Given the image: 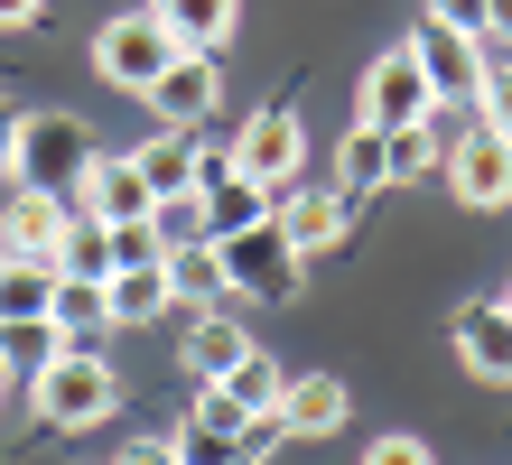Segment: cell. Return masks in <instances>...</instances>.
<instances>
[{"label":"cell","instance_id":"cell-1","mask_svg":"<svg viewBox=\"0 0 512 465\" xmlns=\"http://www.w3.org/2000/svg\"><path fill=\"white\" fill-rule=\"evenodd\" d=\"M28 410H38V428H103L122 410V372L94 345H66L47 372H28Z\"/></svg>","mask_w":512,"mask_h":465},{"label":"cell","instance_id":"cell-2","mask_svg":"<svg viewBox=\"0 0 512 465\" xmlns=\"http://www.w3.org/2000/svg\"><path fill=\"white\" fill-rule=\"evenodd\" d=\"M94 121L84 112H19V140H10V177L38 186V196H75L84 168H94Z\"/></svg>","mask_w":512,"mask_h":465},{"label":"cell","instance_id":"cell-3","mask_svg":"<svg viewBox=\"0 0 512 465\" xmlns=\"http://www.w3.org/2000/svg\"><path fill=\"white\" fill-rule=\"evenodd\" d=\"M215 261H224V298H298V279H308V261L280 233V214L215 233Z\"/></svg>","mask_w":512,"mask_h":465},{"label":"cell","instance_id":"cell-4","mask_svg":"<svg viewBox=\"0 0 512 465\" xmlns=\"http://www.w3.org/2000/svg\"><path fill=\"white\" fill-rule=\"evenodd\" d=\"M429 112H447V103H438V84L419 75V56L410 47H382L373 66H364L354 121H364V131H410V121H429Z\"/></svg>","mask_w":512,"mask_h":465},{"label":"cell","instance_id":"cell-5","mask_svg":"<svg viewBox=\"0 0 512 465\" xmlns=\"http://www.w3.org/2000/svg\"><path fill=\"white\" fill-rule=\"evenodd\" d=\"M401 47L419 56V75L438 84V103H475V84H485V66H494V47L475 38V28L438 19V10H419V28H410Z\"/></svg>","mask_w":512,"mask_h":465},{"label":"cell","instance_id":"cell-6","mask_svg":"<svg viewBox=\"0 0 512 465\" xmlns=\"http://www.w3.org/2000/svg\"><path fill=\"white\" fill-rule=\"evenodd\" d=\"M168 56H177V38L159 28V10H122V19H103V28H94V75H103V84H122V93H149Z\"/></svg>","mask_w":512,"mask_h":465},{"label":"cell","instance_id":"cell-7","mask_svg":"<svg viewBox=\"0 0 512 465\" xmlns=\"http://www.w3.org/2000/svg\"><path fill=\"white\" fill-rule=\"evenodd\" d=\"M233 168H243L252 186H270V196H289V186H298V168H308V121H298L289 103L252 112L243 131H233Z\"/></svg>","mask_w":512,"mask_h":465},{"label":"cell","instance_id":"cell-8","mask_svg":"<svg viewBox=\"0 0 512 465\" xmlns=\"http://www.w3.org/2000/svg\"><path fill=\"white\" fill-rule=\"evenodd\" d=\"M140 103L159 112V131H205V121H215V103H224V75H215V56L177 47L168 66H159V84L140 93Z\"/></svg>","mask_w":512,"mask_h":465},{"label":"cell","instance_id":"cell-9","mask_svg":"<svg viewBox=\"0 0 512 465\" xmlns=\"http://www.w3.org/2000/svg\"><path fill=\"white\" fill-rule=\"evenodd\" d=\"M447 186H457V205H475V214H494V205H512V140L503 131H457V149H447Z\"/></svg>","mask_w":512,"mask_h":465},{"label":"cell","instance_id":"cell-10","mask_svg":"<svg viewBox=\"0 0 512 465\" xmlns=\"http://www.w3.org/2000/svg\"><path fill=\"white\" fill-rule=\"evenodd\" d=\"M66 205H75V214H94V224H149V205H159V196H149V177H140L131 149H103Z\"/></svg>","mask_w":512,"mask_h":465},{"label":"cell","instance_id":"cell-11","mask_svg":"<svg viewBox=\"0 0 512 465\" xmlns=\"http://www.w3.org/2000/svg\"><path fill=\"white\" fill-rule=\"evenodd\" d=\"M447 345L475 382H512V307L503 298H466L457 317H447Z\"/></svg>","mask_w":512,"mask_h":465},{"label":"cell","instance_id":"cell-12","mask_svg":"<svg viewBox=\"0 0 512 465\" xmlns=\"http://www.w3.org/2000/svg\"><path fill=\"white\" fill-rule=\"evenodd\" d=\"M75 233V205L66 196H38V186H19L10 205H0V252L10 261H56Z\"/></svg>","mask_w":512,"mask_h":465},{"label":"cell","instance_id":"cell-13","mask_svg":"<svg viewBox=\"0 0 512 465\" xmlns=\"http://www.w3.org/2000/svg\"><path fill=\"white\" fill-rule=\"evenodd\" d=\"M270 214H280V233H289V252H298V261L336 252V242H345V224H354V205L336 196V186H289V196L270 205Z\"/></svg>","mask_w":512,"mask_h":465},{"label":"cell","instance_id":"cell-14","mask_svg":"<svg viewBox=\"0 0 512 465\" xmlns=\"http://www.w3.org/2000/svg\"><path fill=\"white\" fill-rule=\"evenodd\" d=\"M345 382L336 372H289V391H280V428L289 438H326V428H345Z\"/></svg>","mask_w":512,"mask_h":465},{"label":"cell","instance_id":"cell-15","mask_svg":"<svg viewBox=\"0 0 512 465\" xmlns=\"http://www.w3.org/2000/svg\"><path fill=\"white\" fill-rule=\"evenodd\" d=\"M103 298H112V326H149L177 307V279H168V261H131V270L103 279Z\"/></svg>","mask_w":512,"mask_h":465},{"label":"cell","instance_id":"cell-16","mask_svg":"<svg viewBox=\"0 0 512 465\" xmlns=\"http://www.w3.org/2000/svg\"><path fill=\"white\" fill-rule=\"evenodd\" d=\"M149 10H159V28L177 47H196V56H215L233 28H243V0H149Z\"/></svg>","mask_w":512,"mask_h":465},{"label":"cell","instance_id":"cell-17","mask_svg":"<svg viewBox=\"0 0 512 465\" xmlns=\"http://www.w3.org/2000/svg\"><path fill=\"white\" fill-rule=\"evenodd\" d=\"M447 121L429 112V121H410V131H382V186H410V177H429V168H447Z\"/></svg>","mask_w":512,"mask_h":465},{"label":"cell","instance_id":"cell-18","mask_svg":"<svg viewBox=\"0 0 512 465\" xmlns=\"http://www.w3.org/2000/svg\"><path fill=\"white\" fill-rule=\"evenodd\" d=\"M177 354H187L196 382H224V372L252 354V335H243V317H215V307H205V317L187 326V345H177Z\"/></svg>","mask_w":512,"mask_h":465},{"label":"cell","instance_id":"cell-19","mask_svg":"<svg viewBox=\"0 0 512 465\" xmlns=\"http://www.w3.org/2000/svg\"><path fill=\"white\" fill-rule=\"evenodd\" d=\"M47 326L66 335V345H103V326H112V298H103V279H56V298H47Z\"/></svg>","mask_w":512,"mask_h":465},{"label":"cell","instance_id":"cell-20","mask_svg":"<svg viewBox=\"0 0 512 465\" xmlns=\"http://www.w3.org/2000/svg\"><path fill=\"white\" fill-rule=\"evenodd\" d=\"M131 159H140V177H149V196H196V159H205L196 131H159V140H140Z\"/></svg>","mask_w":512,"mask_h":465},{"label":"cell","instance_id":"cell-21","mask_svg":"<svg viewBox=\"0 0 512 465\" xmlns=\"http://www.w3.org/2000/svg\"><path fill=\"white\" fill-rule=\"evenodd\" d=\"M56 261H10L0 252V326H19V317H47V298H56Z\"/></svg>","mask_w":512,"mask_h":465},{"label":"cell","instance_id":"cell-22","mask_svg":"<svg viewBox=\"0 0 512 465\" xmlns=\"http://www.w3.org/2000/svg\"><path fill=\"white\" fill-rule=\"evenodd\" d=\"M215 391H224V400H233V410H243V419H261V410H280V391H289V372H280V363H270V354L252 345V354L233 363V372H224Z\"/></svg>","mask_w":512,"mask_h":465},{"label":"cell","instance_id":"cell-23","mask_svg":"<svg viewBox=\"0 0 512 465\" xmlns=\"http://www.w3.org/2000/svg\"><path fill=\"white\" fill-rule=\"evenodd\" d=\"M270 205H280V196H270V186H252L243 168H233V177H215V186H205V224H215V233H233V224H261V214Z\"/></svg>","mask_w":512,"mask_h":465},{"label":"cell","instance_id":"cell-24","mask_svg":"<svg viewBox=\"0 0 512 465\" xmlns=\"http://www.w3.org/2000/svg\"><path fill=\"white\" fill-rule=\"evenodd\" d=\"M56 354H66V335H56L47 317H19V326H0V363H10V372H47Z\"/></svg>","mask_w":512,"mask_h":465},{"label":"cell","instance_id":"cell-25","mask_svg":"<svg viewBox=\"0 0 512 465\" xmlns=\"http://www.w3.org/2000/svg\"><path fill=\"white\" fill-rule=\"evenodd\" d=\"M382 186V131H364V121H354V140L336 149V196L354 205V196H373Z\"/></svg>","mask_w":512,"mask_h":465},{"label":"cell","instance_id":"cell-26","mask_svg":"<svg viewBox=\"0 0 512 465\" xmlns=\"http://www.w3.org/2000/svg\"><path fill=\"white\" fill-rule=\"evenodd\" d=\"M56 270H66V279H112V224L75 214V233H66V252H56Z\"/></svg>","mask_w":512,"mask_h":465},{"label":"cell","instance_id":"cell-27","mask_svg":"<svg viewBox=\"0 0 512 465\" xmlns=\"http://www.w3.org/2000/svg\"><path fill=\"white\" fill-rule=\"evenodd\" d=\"M177 465H252V456H243V428H205V419H187V428H177Z\"/></svg>","mask_w":512,"mask_h":465},{"label":"cell","instance_id":"cell-28","mask_svg":"<svg viewBox=\"0 0 512 465\" xmlns=\"http://www.w3.org/2000/svg\"><path fill=\"white\" fill-rule=\"evenodd\" d=\"M149 224H159L168 252H177V242H215V224H205V196H159V205H149Z\"/></svg>","mask_w":512,"mask_h":465},{"label":"cell","instance_id":"cell-29","mask_svg":"<svg viewBox=\"0 0 512 465\" xmlns=\"http://www.w3.org/2000/svg\"><path fill=\"white\" fill-rule=\"evenodd\" d=\"M475 121L512 140V56H503V66H485V84H475Z\"/></svg>","mask_w":512,"mask_h":465},{"label":"cell","instance_id":"cell-30","mask_svg":"<svg viewBox=\"0 0 512 465\" xmlns=\"http://www.w3.org/2000/svg\"><path fill=\"white\" fill-rule=\"evenodd\" d=\"M364 465H438V447H429V438H410V428H391V438L364 447Z\"/></svg>","mask_w":512,"mask_h":465},{"label":"cell","instance_id":"cell-31","mask_svg":"<svg viewBox=\"0 0 512 465\" xmlns=\"http://www.w3.org/2000/svg\"><path fill=\"white\" fill-rule=\"evenodd\" d=\"M438 19H457V28H475V38H485V0H429Z\"/></svg>","mask_w":512,"mask_h":465},{"label":"cell","instance_id":"cell-32","mask_svg":"<svg viewBox=\"0 0 512 465\" xmlns=\"http://www.w3.org/2000/svg\"><path fill=\"white\" fill-rule=\"evenodd\" d=\"M122 465H177V438H140V447H122Z\"/></svg>","mask_w":512,"mask_h":465},{"label":"cell","instance_id":"cell-33","mask_svg":"<svg viewBox=\"0 0 512 465\" xmlns=\"http://www.w3.org/2000/svg\"><path fill=\"white\" fill-rule=\"evenodd\" d=\"M485 47H512V0H485Z\"/></svg>","mask_w":512,"mask_h":465},{"label":"cell","instance_id":"cell-34","mask_svg":"<svg viewBox=\"0 0 512 465\" xmlns=\"http://www.w3.org/2000/svg\"><path fill=\"white\" fill-rule=\"evenodd\" d=\"M38 10H47V0H0V28H28Z\"/></svg>","mask_w":512,"mask_h":465},{"label":"cell","instance_id":"cell-35","mask_svg":"<svg viewBox=\"0 0 512 465\" xmlns=\"http://www.w3.org/2000/svg\"><path fill=\"white\" fill-rule=\"evenodd\" d=\"M10 140H19V112L0 103V168H10Z\"/></svg>","mask_w":512,"mask_h":465},{"label":"cell","instance_id":"cell-36","mask_svg":"<svg viewBox=\"0 0 512 465\" xmlns=\"http://www.w3.org/2000/svg\"><path fill=\"white\" fill-rule=\"evenodd\" d=\"M10 382H19V372H10V363H0V400H10Z\"/></svg>","mask_w":512,"mask_h":465},{"label":"cell","instance_id":"cell-37","mask_svg":"<svg viewBox=\"0 0 512 465\" xmlns=\"http://www.w3.org/2000/svg\"><path fill=\"white\" fill-rule=\"evenodd\" d=\"M503 307H512V289H503Z\"/></svg>","mask_w":512,"mask_h":465}]
</instances>
